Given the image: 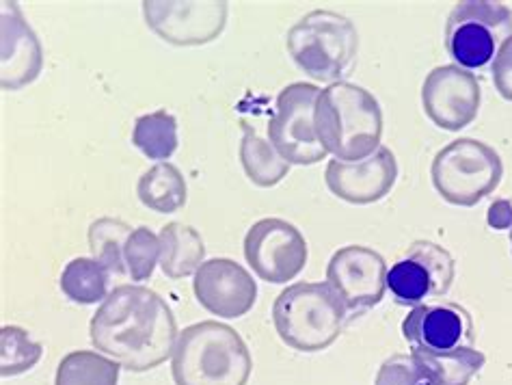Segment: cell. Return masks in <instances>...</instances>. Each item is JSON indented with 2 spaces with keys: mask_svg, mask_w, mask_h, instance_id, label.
<instances>
[{
  "mask_svg": "<svg viewBox=\"0 0 512 385\" xmlns=\"http://www.w3.org/2000/svg\"><path fill=\"white\" fill-rule=\"evenodd\" d=\"M91 344L130 373L165 364L178 342V323L156 290L121 284L102 301L89 323Z\"/></svg>",
  "mask_w": 512,
  "mask_h": 385,
  "instance_id": "obj_1",
  "label": "cell"
},
{
  "mask_svg": "<svg viewBox=\"0 0 512 385\" xmlns=\"http://www.w3.org/2000/svg\"><path fill=\"white\" fill-rule=\"evenodd\" d=\"M314 126L327 152L342 163H357L381 148L383 111L368 89L344 81L320 91Z\"/></svg>",
  "mask_w": 512,
  "mask_h": 385,
  "instance_id": "obj_2",
  "label": "cell"
},
{
  "mask_svg": "<svg viewBox=\"0 0 512 385\" xmlns=\"http://www.w3.org/2000/svg\"><path fill=\"white\" fill-rule=\"evenodd\" d=\"M253 360L234 327L219 321L195 323L180 331L171 355L175 385H247Z\"/></svg>",
  "mask_w": 512,
  "mask_h": 385,
  "instance_id": "obj_3",
  "label": "cell"
},
{
  "mask_svg": "<svg viewBox=\"0 0 512 385\" xmlns=\"http://www.w3.org/2000/svg\"><path fill=\"white\" fill-rule=\"evenodd\" d=\"M350 321L344 301L329 284L299 282L279 292L273 323L279 338L299 353L329 349Z\"/></svg>",
  "mask_w": 512,
  "mask_h": 385,
  "instance_id": "obj_4",
  "label": "cell"
},
{
  "mask_svg": "<svg viewBox=\"0 0 512 385\" xmlns=\"http://www.w3.org/2000/svg\"><path fill=\"white\" fill-rule=\"evenodd\" d=\"M286 48L292 61L320 83H344L357 65L359 33L342 13L318 9L288 31Z\"/></svg>",
  "mask_w": 512,
  "mask_h": 385,
  "instance_id": "obj_5",
  "label": "cell"
},
{
  "mask_svg": "<svg viewBox=\"0 0 512 385\" xmlns=\"http://www.w3.org/2000/svg\"><path fill=\"white\" fill-rule=\"evenodd\" d=\"M502 158L491 145L478 139H456L441 148L430 167L437 193L452 206H476L500 187Z\"/></svg>",
  "mask_w": 512,
  "mask_h": 385,
  "instance_id": "obj_6",
  "label": "cell"
},
{
  "mask_svg": "<svg viewBox=\"0 0 512 385\" xmlns=\"http://www.w3.org/2000/svg\"><path fill=\"white\" fill-rule=\"evenodd\" d=\"M512 37V9L491 0L456 3L446 22L448 55L467 72L484 70Z\"/></svg>",
  "mask_w": 512,
  "mask_h": 385,
  "instance_id": "obj_7",
  "label": "cell"
},
{
  "mask_svg": "<svg viewBox=\"0 0 512 385\" xmlns=\"http://www.w3.org/2000/svg\"><path fill=\"white\" fill-rule=\"evenodd\" d=\"M318 96L316 85L292 83L277 98L275 113L268 122V139L290 165H318L329 156L314 126Z\"/></svg>",
  "mask_w": 512,
  "mask_h": 385,
  "instance_id": "obj_8",
  "label": "cell"
},
{
  "mask_svg": "<svg viewBox=\"0 0 512 385\" xmlns=\"http://www.w3.org/2000/svg\"><path fill=\"white\" fill-rule=\"evenodd\" d=\"M454 258L433 241H413L387 271V288L398 305L417 308L448 295L454 282Z\"/></svg>",
  "mask_w": 512,
  "mask_h": 385,
  "instance_id": "obj_9",
  "label": "cell"
},
{
  "mask_svg": "<svg viewBox=\"0 0 512 385\" xmlns=\"http://www.w3.org/2000/svg\"><path fill=\"white\" fill-rule=\"evenodd\" d=\"M307 241L286 219L268 217L253 223L245 236V258L253 273L268 284L292 282L307 264Z\"/></svg>",
  "mask_w": 512,
  "mask_h": 385,
  "instance_id": "obj_10",
  "label": "cell"
},
{
  "mask_svg": "<svg viewBox=\"0 0 512 385\" xmlns=\"http://www.w3.org/2000/svg\"><path fill=\"white\" fill-rule=\"evenodd\" d=\"M385 258L370 247L348 245L333 254L327 267V284L344 301L348 316L355 318L372 310L387 290Z\"/></svg>",
  "mask_w": 512,
  "mask_h": 385,
  "instance_id": "obj_11",
  "label": "cell"
},
{
  "mask_svg": "<svg viewBox=\"0 0 512 385\" xmlns=\"http://www.w3.org/2000/svg\"><path fill=\"white\" fill-rule=\"evenodd\" d=\"M480 102L478 78L458 65H439L422 85L424 113L441 130L458 132L467 128L478 117Z\"/></svg>",
  "mask_w": 512,
  "mask_h": 385,
  "instance_id": "obj_12",
  "label": "cell"
},
{
  "mask_svg": "<svg viewBox=\"0 0 512 385\" xmlns=\"http://www.w3.org/2000/svg\"><path fill=\"white\" fill-rule=\"evenodd\" d=\"M402 338L413 351L424 353L471 349L476 340L474 318L458 303L417 305L402 321Z\"/></svg>",
  "mask_w": 512,
  "mask_h": 385,
  "instance_id": "obj_13",
  "label": "cell"
},
{
  "mask_svg": "<svg viewBox=\"0 0 512 385\" xmlns=\"http://www.w3.org/2000/svg\"><path fill=\"white\" fill-rule=\"evenodd\" d=\"M147 26L173 46H201L217 39L227 20V3H158L145 0Z\"/></svg>",
  "mask_w": 512,
  "mask_h": 385,
  "instance_id": "obj_14",
  "label": "cell"
},
{
  "mask_svg": "<svg viewBox=\"0 0 512 385\" xmlns=\"http://www.w3.org/2000/svg\"><path fill=\"white\" fill-rule=\"evenodd\" d=\"M193 290L201 308L221 318L245 316L258 301V284L251 273L229 258H212L201 264Z\"/></svg>",
  "mask_w": 512,
  "mask_h": 385,
  "instance_id": "obj_15",
  "label": "cell"
},
{
  "mask_svg": "<svg viewBox=\"0 0 512 385\" xmlns=\"http://www.w3.org/2000/svg\"><path fill=\"white\" fill-rule=\"evenodd\" d=\"M398 180V161L394 152L381 145L372 156L357 163L329 161L325 182L329 191L348 204L366 206L381 202Z\"/></svg>",
  "mask_w": 512,
  "mask_h": 385,
  "instance_id": "obj_16",
  "label": "cell"
},
{
  "mask_svg": "<svg viewBox=\"0 0 512 385\" xmlns=\"http://www.w3.org/2000/svg\"><path fill=\"white\" fill-rule=\"evenodd\" d=\"M44 50L16 3L0 7V81L18 91L42 74Z\"/></svg>",
  "mask_w": 512,
  "mask_h": 385,
  "instance_id": "obj_17",
  "label": "cell"
},
{
  "mask_svg": "<svg viewBox=\"0 0 512 385\" xmlns=\"http://www.w3.org/2000/svg\"><path fill=\"white\" fill-rule=\"evenodd\" d=\"M160 238V269L171 280L195 275L204 264L206 245L204 238L191 225L167 223L158 234Z\"/></svg>",
  "mask_w": 512,
  "mask_h": 385,
  "instance_id": "obj_18",
  "label": "cell"
},
{
  "mask_svg": "<svg viewBox=\"0 0 512 385\" xmlns=\"http://www.w3.org/2000/svg\"><path fill=\"white\" fill-rule=\"evenodd\" d=\"M411 355L424 385H467L487 362V357L474 347L452 353L413 351Z\"/></svg>",
  "mask_w": 512,
  "mask_h": 385,
  "instance_id": "obj_19",
  "label": "cell"
},
{
  "mask_svg": "<svg viewBox=\"0 0 512 385\" xmlns=\"http://www.w3.org/2000/svg\"><path fill=\"white\" fill-rule=\"evenodd\" d=\"M242 143H240V163L247 178L255 187L271 189L288 176L290 163L281 156L271 141L258 135V130L242 122Z\"/></svg>",
  "mask_w": 512,
  "mask_h": 385,
  "instance_id": "obj_20",
  "label": "cell"
},
{
  "mask_svg": "<svg viewBox=\"0 0 512 385\" xmlns=\"http://www.w3.org/2000/svg\"><path fill=\"white\" fill-rule=\"evenodd\" d=\"M137 195L145 208L171 215L186 206L188 189L182 171L171 163H158L139 178Z\"/></svg>",
  "mask_w": 512,
  "mask_h": 385,
  "instance_id": "obj_21",
  "label": "cell"
},
{
  "mask_svg": "<svg viewBox=\"0 0 512 385\" xmlns=\"http://www.w3.org/2000/svg\"><path fill=\"white\" fill-rule=\"evenodd\" d=\"M111 271L93 258H74L61 273L63 295L78 305H93L111 295Z\"/></svg>",
  "mask_w": 512,
  "mask_h": 385,
  "instance_id": "obj_22",
  "label": "cell"
},
{
  "mask_svg": "<svg viewBox=\"0 0 512 385\" xmlns=\"http://www.w3.org/2000/svg\"><path fill=\"white\" fill-rule=\"evenodd\" d=\"M132 145L150 161H167L178 150V119L165 109L141 115L134 122Z\"/></svg>",
  "mask_w": 512,
  "mask_h": 385,
  "instance_id": "obj_23",
  "label": "cell"
},
{
  "mask_svg": "<svg viewBox=\"0 0 512 385\" xmlns=\"http://www.w3.org/2000/svg\"><path fill=\"white\" fill-rule=\"evenodd\" d=\"M119 364L96 351H72L59 362L55 385H117Z\"/></svg>",
  "mask_w": 512,
  "mask_h": 385,
  "instance_id": "obj_24",
  "label": "cell"
},
{
  "mask_svg": "<svg viewBox=\"0 0 512 385\" xmlns=\"http://www.w3.org/2000/svg\"><path fill=\"white\" fill-rule=\"evenodd\" d=\"M130 234V225L119 219L102 217L93 221L89 225V249L93 260L104 264L115 275H128L124 249Z\"/></svg>",
  "mask_w": 512,
  "mask_h": 385,
  "instance_id": "obj_25",
  "label": "cell"
},
{
  "mask_svg": "<svg viewBox=\"0 0 512 385\" xmlns=\"http://www.w3.org/2000/svg\"><path fill=\"white\" fill-rule=\"evenodd\" d=\"M42 355L44 347L35 342L26 329L16 325H5L0 329V375L3 377L29 373L42 360Z\"/></svg>",
  "mask_w": 512,
  "mask_h": 385,
  "instance_id": "obj_26",
  "label": "cell"
},
{
  "mask_svg": "<svg viewBox=\"0 0 512 385\" xmlns=\"http://www.w3.org/2000/svg\"><path fill=\"white\" fill-rule=\"evenodd\" d=\"M128 275L132 282H145L154 275L160 262V238L150 228L132 230L124 249Z\"/></svg>",
  "mask_w": 512,
  "mask_h": 385,
  "instance_id": "obj_27",
  "label": "cell"
},
{
  "mask_svg": "<svg viewBox=\"0 0 512 385\" xmlns=\"http://www.w3.org/2000/svg\"><path fill=\"white\" fill-rule=\"evenodd\" d=\"M422 377L413 355H394L387 360L376 377V385H420Z\"/></svg>",
  "mask_w": 512,
  "mask_h": 385,
  "instance_id": "obj_28",
  "label": "cell"
},
{
  "mask_svg": "<svg viewBox=\"0 0 512 385\" xmlns=\"http://www.w3.org/2000/svg\"><path fill=\"white\" fill-rule=\"evenodd\" d=\"M493 85L504 100L512 102V37L504 42L493 61Z\"/></svg>",
  "mask_w": 512,
  "mask_h": 385,
  "instance_id": "obj_29",
  "label": "cell"
},
{
  "mask_svg": "<svg viewBox=\"0 0 512 385\" xmlns=\"http://www.w3.org/2000/svg\"><path fill=\"white\" fill-rule=\"evenodd\" d=\"M487 221L493 230H510L512 228V204L508 199H495L489 206Z\"/></svg>",
  "mask_w": 512,
  "mask_h": 385,
  "instance_id": "obj_30",
  "label": "cell"
},
{
  "mask_svg": "<svg viewBox=\"0 0 512 385\" xmlns=\"http://www.w3.org/2000/svg\"><path fill=\"white\" fill-rule=\"evenodd\" d=\"M510 254H512V228H510Z\"/></svg>",
  "mask_w": 512,
  "mask_h": 385,
  "instance_id": "obj_31",
  "label": "cell"
}]
</instances>
